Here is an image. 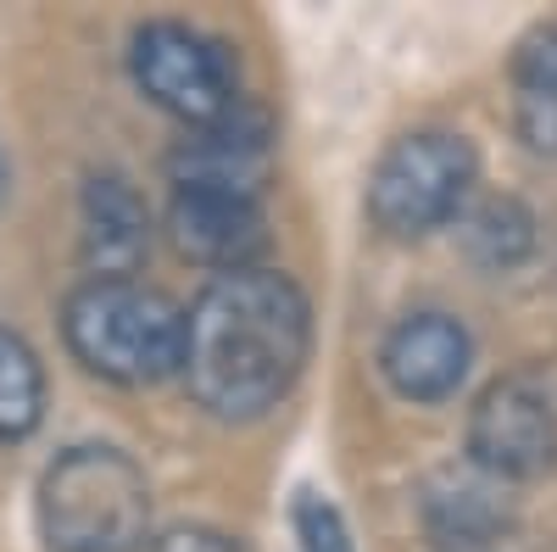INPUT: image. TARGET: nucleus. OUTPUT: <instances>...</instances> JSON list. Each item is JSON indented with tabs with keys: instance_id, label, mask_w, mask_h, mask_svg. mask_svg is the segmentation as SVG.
I'll return each instance as SVG.
<instances>
[{
	"instance_id": "nucleus-12",
	"label": "nucleus",
	"mask_w": 557,
	"mask_h": 552,
	"mask_svg": "<svg viewBox=\"0 0 557 552\" xmlns=\"http://www.w3.org/2000/svg\"><path fill=\"white\" fill-rule=\"evenodd\" d=\"M457 241L480 268H519L535 252V218L513 196H485L457 218Z\"/></svg>"
},
{
	"instance_id": "nucleus-3",
	"label": "nucleus",
	"mask_w": 557,
	"mask_h": 552,
	"mask_svg": "<svg viewBox=\"0 0 557 552\" xmlns=\"http://www.w3.org/2000/svg\"><path fill=\"white\" fill-rule=\"evenodd\" d=\"M39 536L51 552H139L151 541V486L117 446H67L39 480Z\"/></svg>"
},
{
	"instance_id": "nucleus-16",
	"label": "nucleus",
	"mask_w": 557,
	"mask_h": 552,
	"mask_svg": "<svg viewBox=\"0 0 557 552\" xmlns=\"http://www.w3.org/2000/svg\"><path fill=\"white\" fill-rule=\"evenodd\" d=\"M162 552H240V547H228V536H212V530H178L162 541Z\"/></svg>"
},
{
	"instance_id": "nucleus-9",
	"label": "nucleus",
	"mask_w": 557,
	"mask_h": 552,
	"mask_svg": "<svg viewBox=\"0 0 557 552\" xmlns=\"http://www.w3.org/2000/svg\"><path fill=\"white\" fill-rule=\"evenodd\" d=\"M474 363V341L451 312H407L380 346V368L407 402H446Z\"/></svg>"
},
{
	"instance_id": "nucleus-14",
	"label": "nucleus",
	"mask_w": 557,
	"mask_h": 552,
	"mask_svg": "<svg viewBox=\"0 0 557 552\" xmlns=\"http://www.w3.org/2000/svg\"><path fill=\"white\" fill-rule=\"evenodd\" d=\"M296 536H301V552H357L351 536H346L341 508L330 496H318V491L296 496Z\"/></svg>"
},
{
	"instance_id": "nucleus-11",
	"label": "nucleus",
	"mask_w": 557,
	"mask_h": 552,
	"mask_svg": "<svg viewBox=\"0 0 557 552\" xmlns=\"http://www.w3.org/2000/svg\"><path fill=\"white\" fill-rule=\"evenodd\" d=\"M502 480L491 475H457V469H441L430 486H424V536L441 547V552H485L502 541L507 530V502L496 491Z\"/></svg>"
},
{
	"instance_id": "nucleus-10",
	"label": "nucleus",
	"mask_w": 557,
	"mask_h": 552,
	"mask_svg": "<svg viewBox=\"0 0 557 552\" xmlns=\"http://www.w3.org/2000/svg\"><path fill=\"white\" fill-rule=\"evenodd\" d=\"M151 252V207L117 173H96L84 184V262L89 280H134Z\"/></svg>"
},
{
	"instance_id": "nucleus-6",
	"label": "nucleus",
	"mask_w": 557,
	"mask_h": 552,
	"mask_svg": "<svg viewBox=\"0 0 557 552\" xmlns=\"http://www.w3.org/2000/svg\"><path fill=\"white\" fill-rule=\"evenodd\" d=\"M469 464L491 480H535L557 464V407L535 380L507 375L480 391L469 413Z\"/></svg>"
},
{
	"instance_id": "nucleus-8",
	"label": "nucleus",
	"mask_w": 557,
	"mask_h": 552,
	"mask_svg": "<svg viewBox=\"0 0 557 552\" xmlns=\"http://www.w3.org/2000/svg\"><path fill=\"white\" fill-rule=\"evenodd\" d=\"M168 235L178 257H190L218 273H240L257 268V252L268 246V223L251 196H228V191H173L168 201Z\"/></svg>"
},
{
	"instance_id": "nucleus-5",
	"label": "nucleus",
	"mask_w": 557,
	"mask_h": 552,
	"mask_svg": "<svg viewBox=\"0 0 557 552\" xmlns=\"http://www.w3.org/2000/svg\"><path fill=\"white\" fill-rule=\"evenodd\" d=\"M128 68H134V84L146 89V101L173 112L184 128H207L246 101L235 89L228 51L190 23H146L134 34Z\"/></svg>"
},
{
	"instance_id": "nucleus-13",
	"label": "nucleus",
	"mask_w": 557,
	"mask_h": 552,
	"mask_svg": "<svg viewBox=\"0 0 557 552\" xmlns=\"http://www.w3.org/2000/svg\"><path fill=\"white\" fill-rule=\"evenodd\" d=\"M45 419V368L34 346L0 330V441H23Z\"/></svg>"
},
{
	"instance_id": "nucleus-4",
	"label": "nucleus",
	"mask_w": 557,
	"mask_h": 552,
	"mask_svg": "<svg viewBox=\"0 0 557 552\" xmlns=\"http://www.w3.org/2000/svg\"><path fill=\"white\" fill-rule=\"evenodd\" d=\"M474 173H480V157L462 134H446V128L401 134L380 157L374 179H368V218L391 241H418L430 229L462 218Z\"/></svg>"
},
{
	"instance_id": "nucleus-7",
	"label": "nucleus",
	"mask_w": 557,
	"mask_h": 552,
	"mask_svg": "<svg viewBox=\"0 0 557 552\" xmlns=\"http://www.w3.org/2000/svg\"><path fill=\"white\" fill-rule=\"evenodd\" d=\"M273 162V118L240 101L228 118L190 128L168 157L173 191H228V196H262V179Z\"/></svg>"
},
{
	"instance_id": "nucleus-15",
	"label": "nucleus",
	"mask_w": 557,
	"mask_h": 552,
	"mask_svg": "<svg viewBox=\"0 0 557 552\" xmlns=\"http://www.w3.org/2000/svg\"><path fill=\"white\" fill-rule=\"evenodd\" d=\"M513 84L519 96H541L557 107V28H541L524 39V51L513 62Z\"/></svg>"
},
{
	"instance_id": "nucleus-17",
	"label": "nucleus",
	"mask_w": 557,
	"mask_h": 552,
	"mask_svg": "<svg viewBox=\"0 0 557 552\" xmlns=\"http://www.w3.org/2000/svg\"><path fill=\"white\" fill-rule=\"evenodd\" d=\"M7 184H12V168H7V151H0V201H7Z\"/></svg>"
},
{
	"instance_id": "nucleus-1",
	"label": "nucleus",
	"mask_w": 557,
	"mask_h": 552,
	"mask_svg": "<svg viewBox=\"0 0 557 552\" xmlns=\"http://www.w3.org/2000/svg\"><path fill=\"white\" fill-rule=\"evenodd\" d=\"M312 346V307L278 268L218 273L190 302L184 380L212 419H262L290 396Z\"/></svg>"
},
{
	"instance_id": "nucleus-2",
	"label": "nucleus",
	"mask_w": 557,
	"mask_h": 552,
	"mask_svg": "<svg viewBox=\"0 0 557 552\" xmlns=\"http://www.w3.org/2000/svg\"><path fill=\"white\" fill-rule=\"evenodd\" d=\"M190 307L146 280H84L62 307L67 352L112 385H157L184 375Z\"/></svg>"
}]
</instances>
